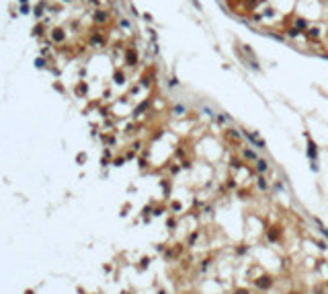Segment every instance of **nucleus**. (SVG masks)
Wrapping results in <instances>:
<instances>
[{"label":"nucleus","mask_w":328,"mask_h":294,"mask_svg":"<svg viewBox=\"0 0 328 294\" xmlns=\"http://www.w3.org/2000/svg\"><path fill=\"white\" fill-rule=\"evenodd\" d=\"M246 136H248V140H250V142H254L259 148H263V146H265V144H263V140H259L256 136H252V134H246Z\"/></svg>","instance_id":"nucleus-1"},{"label":"nucleus","mask_w":328,"mask_h":294,"mask_svg":"<svg viewBox=\"0 0 328 294\" xmlns=\"http://www.w3.org/2000/svg\"><path fill=\"white\" fill-rule=\"evenodd\" d=\"M54 39H56V41H62V39H64V33H62V31H54Z\"/></svg>","instance_id":"nucleus-2"},{"label":"nucleus","mask_w":328,"mask_h":294,"mask_svg":"<svg viewBox=\"0 0 328 294\" xmlns=\"http://www.w3.org/2000/svg\"><path fill=\"white\" fill-rule=\"evenodd\" d=\"M135 60H137V58H135V54H133V52H129V54H127V62H129V64H133Z\"/></svg>","instance_id":"nucleus-3"},{"label":"nucleus","mask_w":328,"mask_h":294,"mask_svg":"<svg viewBox=\"0 0 328 294\" xmlns=\"http://www.w3.org/2000/svg\"><path fill=\"white\" fill-rule=\"evenodd\" d=\"M95 19H97V21H105V19H107V14H105V12H97V17H95Z\"/></svg>","instance_id":"nucleus-4"},{"label":"nucleus","mask_w":328,"mask_h":294,"mask_svg":"<svg viewBox=\"0 0 328 294\" xmlns=\"http://www.w3.org/2000/svg\"><path fill=\"white\" fill-rule=\"evenodd\" d=\"M314 148H316V146H314V142H310V156H312V158H314V154H316V150H314Z\"/></svg>","instance_id":"nucleus-5"},{"label":"nucleus","mask_w":328,"mask_h":294,"mask_svg":"<svg viewBox=\"0 0 328 294\" xmlns=\"http://www.w3.org/2000/svg\"><path fill=\"white\" fill-rule=\"evenodd\" d=\"M267 169V163L265 161H259V171H265Z\"/></svg>","instance_id":"nucleus-6"}]
</instances>
